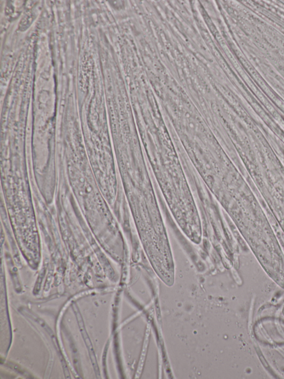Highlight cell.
<instances>
[{"label":"cell","instance_id":"cell-1","mask_svg":"<svg viewBox=\"0 0 284 379\" xmlns=\"http://www.w3.org/2000/svg\"><path fill=\"white\" fill-rule=\"evenodd\" d=\"M73 308L74 312H75L76 315L77 319L78 325L79 326V329H80L85 344H86V347L88 349V350L89 353L90 360H91L96 374L97 376H100V370L99 368V366L98 365V363H97V360L96 359L95 354H94V350L92 347V344L91 343V342H90V339L89 336H88L86 329H85L82 316L81 315L80 313H79L78 309L77 308L76 305H73Z\"/></svg>","mask_w":284,"mask_h":379}]
</instances>
